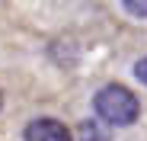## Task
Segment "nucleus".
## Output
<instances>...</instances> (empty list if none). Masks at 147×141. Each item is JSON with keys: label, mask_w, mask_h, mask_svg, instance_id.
Wrapping results in <instances>:
<instances>
[{"label": "nucleus", "mask_w": 147, "mask_h": 141, "mask_svg": "<svg viewBox=\"0 0 147 141\" xmlns=\"http://www.w3.org/2000/svg\"><path fill=\"white\" fill-rule=\"evenodd\" d=\"M93 109H96V115H99V122L115 125V128L134 125L138 115H141V103H138V96L125 83H106V87H99L96 96H93Z\"/></svg>", "instance_id": "1"}, {"label": "nucleus", "mask_w": 147, "mask_h": 141, "mask_svg": "<svg viewBox=\"0 0 147 141\" xmlns=\"http://www.w3.org/2000/svg\"><path fill=\"white\" fill-rule=\"evenodd\" d=\"M22 141H74V132L55 115H42L22 128Z\"/></svg>", "instance_id": "2"}, {"label": "nucleus", "mask_w": 147, "mask_h": 141, "mask_svg": "<svg viewBox=\"0 0 147 141\" xmlns=\"http://www.w3.org/2000/svg\"><path fill=\"white\" fill-rule=\"evenodd\" d=\"M48 55H51L58 64H77V45H74L70 39H61V42H51L48 45Z\"/></svg>", "instance_id": "3"}, {"label": "nucleus", "mask_w": 147, "mask_h": 141, "mask_svg": "<svg viewBox=\"0 0 147 141\" xmlns=\"http://www.w3.org/2000/svg\"><path fill=\"white\" fill-rule=\"evenodd\" d=\"M77 135H80V141H109V138H112L96 119H83L80 128H77Z\"/></svg>", "instance_id": "4"}, {"label": "nucleus", "mask_w": 147, "mask_h": 141, "mask_svg": "<svg viewBox=\"0 0 147 141\" xmlns=\"http://www.w3.org/2000/svg\"><path fill=\"white\" fill-rule=\"evenodd\" d=\"M125 13L128 16H138V19H147V0H125Z\"/></svg>", "instance_id": "5"}, {"label": "nucleus", "mask_w": 147, "mask_h": 141, "mask_svg": "<svg viewBox=\"0 0 147 141\" xmlns=\"http://www.w3.org/2000/svg\"><path fill=\"white\" fill-rule=\"evenodd\" d=\"M131 70H134V77H138V83H144V87H147V58H138Z\"/></svg>", "instance_id": "6"}, {"label": "nucleus", "mask_w": 147, "mask_h": 141, "mask_svg": "<svg viewBox=\"0 0 147 141\" xmlns=\"http://www.w3.org/2000/svg\"><path fill=\"white\" fill-rule=\"evenodd\" d=\"M0 109H3V90H0Z\"/></svg>", "instance_id": "7"}]
</instances>
